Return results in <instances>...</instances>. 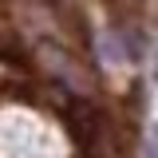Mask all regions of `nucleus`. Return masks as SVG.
I'll use <instances>...</instances> for the list:
<instances>
[{
    "mask_svg": "<svg viewBox=\"0 0 158 158\" xmlns=\"http://www.w3.org/2000/svg\"><path fill=\"white\" fill-rule=\"evenodd\" d=\"M146 158H158V127L150 131V138H146Z\"/></svg>",
    "mask_w": 158,
    "mask_h": 158,
    "instance_id": "f257e3e1",
    "label": "nucleus"
}]
</instances>
